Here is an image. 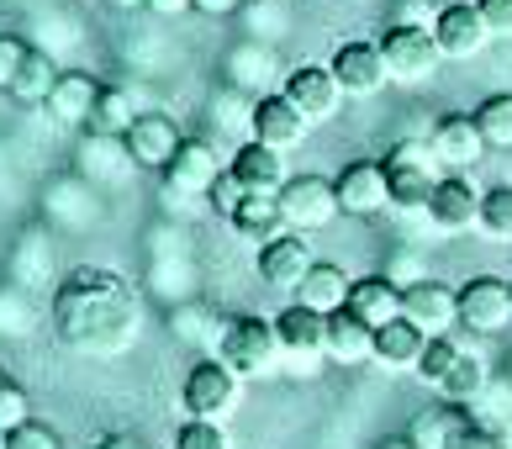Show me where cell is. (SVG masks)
Returning a JSON list of instances; mask_svg holds the SVG:
<instances>
[{"instance_id":"obj_1","label":"cell","mask_w":512,"mask_h":449,"mask_svg":"<svg viewBox=\"0 0 512 449\" xmlns=\"http://www.w3.org/2000/svg\"><path fill=\"white\" fill-rule=\"evenodd\" d=\"M143 302L117 270H74L53 291V333L74 354H122L138 339Z\"/></svg>"},{"instance_id":"obj_2","label":"cell","mask_w":512,"mask_h":449,"mask_svg":"<svg viewBox=\"0 0 512 449\" xmlns=\"http://www.w3.org/2000/svg\"><path fill=\"white\" fill-rule=\"evenodd\" d=\"M381 175H386V207L407 212V217H428V201H433V185H439L444 164L428 138H402L381 154Z\"/></svg>"},{"instance_id":"obj_3","label":"cell","mask_w":512,"mask_h":449,"mask_svg":"<svg viewBox=\"0 0 512 449\" xmlns=\"http://www.w3.org/2000/svg\"><path fill=\"white\" fill-rule=\"evenodd\" d=\"M217 360L227 370H238L243 381H264L275 376L286 349H280V333H275V317H227L222 339H217Z\"/></svg>"},{"instance_id":"obj_4","label":"cell","mask_w":512,"mask_h":449,"mask_svg":"<svg viewBox=\"0 0 512 449\" xmlns=\"http://www.w3.org/2000/svg\"><path fill=\"white\" fill-rule=\"evenodd\" d=\"M381 59H386V69H391V80L423 85V80H433V69L444 64V53H439V37H433V27L391 22V27L381 32Z\"/></svg>"},{"instance_id":"obj_5","label":"cell","mask_w":512,"mask_h":449,"mask_svg":"<svg viewBox=\"0 0 512 449\" xmlns=\"http://www.w3.org/2000/svg\"><path fill=\"white\" fill-rule=\"evenodd\" d=\"M238 391H243V376H238V370H227L217 354H206V360L191 365V376H185L180 402H185V413H191V418L222 423V418L238 407Z\"/></svg>"},{"instance_id":"obj_6","label":"cell","mask_w":512,"mask_h":449,"mask_svg":"<svg viewBox=\"0 0 512 449\" xmlns=\"http://www.w3.org/2000/svg\"><path fill=\"white\" fill-rule=\"evenodd\" d=\"M275 333H280V349H286V365L291 376L301 370V376H312V370L328 360L322 354V333H328V312H317L307 302H291L286 312H275Z\"/></svg>"},{"instance_id":"obj_7","label":"cell","mask_w":512,"mask_h":449,"mask_svg":"<svg viewBox=\"0 0 512 449\" xmlns=\"http://www.w3.org/2000/svg\"><path fill=\"white\" fill-rule=\"evenodd\" d=\"M280 217L291 233H322L338 217V191L322 175H291L280 191Z\"/></svg>"},{"instance_id":"obj_8","label":"cell","mask_w":512,"mask_h":449,"mask_svg":"<svg viewBox=\"0 0 512 449\" xmlns=\"http://www.w3.org/2000/svg\"><path fill=\"white\" fill-rule=\"evenodd\" d=\"M460 323L465 333H507L512 328V280H497V275H476L460 286Z\"/></svg>"},{"instance_id":"obj_9","label":"cell","mask_w":512,"mask_h":449,"mask_svg":"<svg viewBox=\"0 0 512 449\" xmlns=\"http://www.w3.org/2000/svg\"><path fill=\"white\" fill-rule=\"evenodd\" d=\"M280 96H286L307 122H328L338 106H344V85L328 64H296L286 80H280Z\"/></svg>"},{"instance_id":"obj_10","label":"cell","mask_w":512,"mask_h":449,"mask_svg":"<svg viewBox=\"0 0 512 449\" xmlns=\"http://www.w3.org/2000/svg\"><path fill=\"white\" fill-rule=\"evenodd\" d=\"M402 317L412 328H423L428 339H439V333H449L460 323V291L423 275V280H412V286H402Z\"/></svg>"},{"instance_id":"obj_11","label":"cell","mask_w":512,"mask_h":449,"mask_svg":"<svg viewBox=\"0 0 512 449\" xmlns=\"http://www.w3.org/2000/svg\"><path fill=\"white\" fill-rule=\"evenodd\" d=\"M338 85H344V96H381L391 85V69L381 59V43H365V37H349V43L333 48V64Z\"/></svg>"},{"instance_id":"obj_12","label":"cell","mask_w":512,"mask_h":449,"mask_svg":"<svg viewBox=\"0 0 512 449\" xmlns=\"http://www.w3.org/2000/svg\"><path fill=\"white\" fill-rule=\"evenodd\" d=\"M481 196L476 191V180L470 175H439V185H433V201H428V222L439 233H470L481 222Z\"/></svg>"},{"instance_id":"obj_13","label":"cell","mask_w":512,"mask_h":449,"mask_svg":"<svg viewBox=\"0 0 512 449\" xmlns=\"http://www.w3.org/2000/svg\"><path fill=\"white\" fill-rule=\"evenodd\" d=\"M433 37H439L444 59H476L491 43V27L481 22L476 0H449V6H439V16H433Z\"/></svg>"},{"instance_id":"obj_14","label":"cell","mask_w":512,"mask_h":449,"mask_svg":"<svg viewBox=\"0 0 512 449\" xmlns=\"http://www.w3.org/2000/svg\"><path fill=\"white\" fill-rule=\"evenodd\" d=\"M428 143H433V154H439L444 175H449V170H454V175H470V170L481 164V154H486L481 127H476V117H465V111H454V117H439V122H433Z\"/></svg>"},{"instance_id":"obj_15","label":"cell","mask_w":512,"mask_h":449,"mask_svg":"<svg viewBox=\"0 0 512 449\" xmlns=\"http://www.w3.org/2000/svg\"><path fill=\"white\" fill-rule=\"evenodd\" d=\"M317 265L312 249H307V233H275L270 243H259V280L275 291H296L301 280H307V270Z\"/></svg>"},{"instance_id":"obj_16","label":"cell","mask_w":512,"mask_h":449,"mask_svg":"<svg viewBox=\"0 0 512 449\" xmlns=\"http://www.w3.org/2000/svg\"><path fill=\"white\" fill-rule=\"evenodd\" d=\"M122 143H127V154L138 170H164L180 148V127H175V117H164V111H143V117L127 127Z\"/></svg>"},{"instance_id":"obj_17","label":"cell","mask_w":512,"mask_h":449,"mask_svg":"<svg viewBox=\"0 0 512 449\" xmlns=\"http://www.w3.org/2000/svg\"><path fill=\"white\" fill-rule=\"evenodd\" d=\"M333 191H338V212H349V217L381 212V207H386L381 159H354V164H344V170H338V180H333Z\"/></svg>"},{"instance_id":"obj_18","label":"cell","mask_w":512,"mask_h":449,"mask_svg":"<svg viewBox=\"0 0 512 449\" xmlns=\"http://www.w3.org/2000/svg\"><path fill=\"white\" fill-rule=\"evenodd\" d=\"M222 170H227V164L217 159V143H206V138H180L175 159L164 164V180L180 185V191H191V196H206Z\"/></svg>"},{"instance_id":"obj_19","label":"cell","mask_w":512,"mask_h":449,"mask_svg":"<svg viewBox=\"0 0 512 449\" xmlns=\"http://www.w3.org/2000/svg\"><path fill=\"white\" fill-rule=\"evenodd\" d=\"M227 85L243 90V96H270V85H280V64L270 43H259V37H249V43H238L233 53H227Z\"/></svg>"},{"instance_id":"obj_20","label":"cell","mask_w":512,"mask_h":449,"mask_svg":"<svg viewBox=\"0 0 512 449\" xmlns=\"http://www.w3.org/2000/svg\"><path fill=\"white\" fill-rule=\"evenodd\" d=\"M301 138H307V117H301L280 90L254 101V143H270L286 154V148H301Z\"/></svg>"},{"instance_id":"obj_21","label":"cell","mask_w":512,"mask_h":449,"mask_svg":"<svg viewBox=\"0 0 512 449\" xmlns=\"http://www.w3.org/2000/svg\"><path fill=\"white\" fill-rule=\"evenodd\" d=\"M238 180H243V191H270V196H280L286 191V180H291V170H286V154L280 148H270V143H238V154H233V164H227Z\"/></svg>"},{"instance_id":"obj_22","label":"cell","mask_w":512,"mask_h":449,"mask_svg":"<svg viewBox=\"0 0 512 449\" xmlns=\"http://www.w3.org/2000/svg\"><path fill=\"white\" fill-rule=\"evenodd\" d=\"M322 354H328L333 365H370V360H375V328L359 323L349 307H338V312H328Z\"/></svg>"},{"instance_id":"obj_23","label":"cell","mask_w":512,"mask_h":449,"mask_svg":"<svg viewBox=\"0 0 512 449\" xmlns=\"http://www.w3.org/2000/svg\"><path fill=\"white\" fill-rule=\"evenodd\" d=\"M96 96H101V80H90L85 69H69V74H59V85H53V96L43 101V111L59 127H90Z\"/></svg>"},{"instance_id":"obj_24","label":"cell","mask_w":512,"mask_h":449,"mask_svg":"<svg viewBox=\"0 0 512 449\" xmlns=\"http://www.w3.org/2000/svg\"><path fill=\"white\" fill-rule=\"evenodd\" d=\"M74 164H80V180H90V185H122L132 170H138L132 154H127V143L122 138H101V133H90L80 143Z\"/></svg>"},{"instance_id":"obj_25","label":"cell","mask_w":512,"mask_h":449,"mask_svg":"<svg viewBox=\"0 0 512 449\" xmlns=\"http://www.w3.org/2000/svg\"><path fill=\"white\" fill-rule=\"evenodd\" d=\"M359 323L370 328H386L391 317H402V286H396L391 275H359L349 286V302H344Z\"/></svg>"},{"instance_id":"obj_26","label":"cell","mask_w":512,"mask_h":449,"mask_svg":"<svg viewBox=\"0 0 512 449\" xmlns=\"http://www.w3.org/2000/svg\"><path fill=\"white\" fill-rule=\"evenodd\" d=\"M470 423L476 418L465 413V402H439V407H423V413L407 423V439H412V449H449Z\"/></svg>"},{"instance_id":"obj_27","label":"cell","mask_w":512,"mask_h":449,"mask_svg":"<svg viewBox=\"0 0 512 449\" xmlns=\"http://www.w3.org/2000/svg\"><path fill=\"white\" fill-rule=\"evenodd\" d=\"M227 222H233V233H238V238H249V243H270L275 233H286V217H280V196H270V191H249Z\"/></svg>"},{"instance_id":"obj_28","label":"cell","mask_w":512,"mask_h":449,"mask_svg":"<svg viewBox=\"0 0 512 449\" xmlns=\"http://www.w3.org/2000/svg\"><path fill=\"white\" fill-rule=\"evenodd\" d=\"M423 344H428V333L412 328L407 317H391L386 328H375V360L391 365V370H417V360H423Z\"/></svg>"},{"instance_id":"obj_29","label":"cell","mask_w":512,"mask_h":449,"mask_svg":"<svg viewBox=\"0 0 512 449\" xmlns=\"http://www.w3.org/2000/svg\"><path fill=\"white\" fill-rule=\"evenodd\" d=\"M53 85H59V64L48 59V48H27V59L16 69V80L6 85V96L22 106H43L53 96Z\"/></svg>"},{"instance_id":"obj_30","label":"cell","mask_w":512,"mask_h":449,"mask_svg":"<svg viewBox=\"0 0 512 449\" xmlns=\"http://www.w3.org/2000/svg\"><path fill=\"white\" fill-rule=\"evenodd\" d=\"M169 328H175V339L180 344H196V349H212L222 339V328H227V317L212 312V302H196V296H185V302L169 312Z\"/></svg>"},{"instance_id":"obj_31","label":"cell","mask_w":512,"mask_h":449,"mask_svg":"<svg viewBox=\"0 0 512 449\" xmlns=\"http://www.w3.org/2000/svg\"><path fill=\"white\" fill-rule=\"evenodd\" d=\"M206 117H212V127L222 138H238V143L254 138V96H243V90H233V85L217 90L212 106H206Z\"/></svg>"},{"instance_id":"obj_32","label":"cell","mask_w":512,"mask_h":449,"mask_svg":"<svg viewBox=\"0 0 512 449\" xmlns=\"http://www.w3.org/2000/svg\"><path fill=\"white\" fill-rule=\"evenodd\" d=\"M48 217L64 222V228H85V222H96V191H90V180H59L48 191Z\"/></svg>"},{"instance_id":"obj_33","label":"cell","mask_w":512,"mask_h":449,"mask_svg":"<svg viewBox=\"0 0 512 449\" xmlns=\"http://www.w3.org/2000/svg\"><path fill=\"white\" fill-rule=\"evenodd\" d=\"M138 117H143V111H138V101H132L122 85H101L96 111H90V133H101V138H127V127L138 122Z\"/></svg>"},{"instance_id":"obj_34","label":"cell","mask_w":512,"mask_h":449,"mask_svg":"<svg viewBox=\"0 0 512 449\" xmlns=\"http://www.w3.org/2000/svg\"><path fill=\"white\" fill-rule=\"evenodd\" d=\"M349 286H354V280L338 270V265H312L307 280L296 286V302H307L317 312H338V307L349 302Z\"/></svg>"},{"instance_id":"obj_35","label":"cell","mask_w":512,"mask_h":449,"mask_svg":"<svg viewBox=\"0 0 512 449\" xmlns=\"http://www.w3.org/2000/svg\"><path fill=\"white\" fill-rule=\"evenodd\" d=\"M486 386H491V376H486V360L476 349H460V360H454V370L439 381V397L444 402H481L486 397Z\"/></svg>"},{"instance_id":"obj_36","label":"cell","mask_w":512,"mask_h":449,"mask_svg":"<svg viewBox=\"0 0 512 449\" xmlns=\"http://www.w3.org/2000/svg\"><path fill=\"white\" fill-rule=\"evenodd\" d=\"M470 117H476L486 148H512V90H502V96H486L476 111H470Z\"/></svg>"},{"instance_id":"obj_37","label":"cell","mask_w":512,"mask_h":449,"mask_svg":"<svg viewBox=\"0 0 512 449\" xmlns=\"http://www.w3.org/2000/svg\"><path fill=\"white\" fill-rule=\"evenodd\" d=\"M476 228L486 238H497V243L512 238V185H491V191L481 196V222Z\"/></svg>"},{"instance_id":"obj_38","label":"cell","mask_w":512,"mask_h":449,"mask_svg":"<svg viewBox=\"0 0 512 449\" xmlns=\"http://www.w3.org/2000/svg\"><path fill=\"white\" fill-rule=\"evenodd\" d=\"M460 339H449V333H439V339H428L423 344V360H417V376H423L433 391H439V381L449 376V370H454V360H460Z\"/></svg>"},{"instance_id":"obj_39","label":"cell","mask_w":512,"mask_h":449,"mask_svg":"<svg viewBox=\"0 0 512 449\" xmlns=\"http://www.w3.org/2000/svg\"><path fill=\"white\" fill-rule=\"evenodd\" d=\"M175 449H233V439H227V428H222V423H212V418H191V423H180Z\"/></svg>"},{"instance_id":"obj_40","label":"cell","mask_w":512,"mask_h":449,"mask_svg":"<svg viewBox=\"0 0 512 449\" xmlns=\"http://www.w3.org/2000/svg\"><path fill=\"white\" fill-rule=\"evenodd\" d=\"M32 302L27 291H0V333H11V339H22V333H32Z\"/></svg>"},{"instance_id":"obj_41","label":"cell","mask_w":512,"mask_h":449,"mask_svg":"<svg viewBox=\"0 0 512 449\" xmlns=\"http://www.w3.org/2000/svg\"><path fill=\"white\" fill-rule=\"evenodd\" d=\"M0 444H6V449H64V439L53 434L48 423H37V418H27V423H16L11 434H0Z\"/></svg>"},{"instance_id":"obj_42","label":"cell","mask_w":512,"mask_h":449,"mask_svg":"<svg viewBox=\"0 0 512 449\" xmlns=\"http://www.w3.org/2000/svg\"><path fill=\"white\" fill-rule=\"evenodd\" d=\"M27 418H32V397L16 381H6L0 386V434H11V428L27 423Z\"/></svg>"},{"instance_id":"obj_43","label":"cell","mask_w":512,"mask_h":449,"mask_svg":"<svg viewBox=\"0 0 512 449\" xmlns=\"http://www.w3.org/2000/svg\"><path fill=\"white\" fill-rule=\"evenodd\" d=\"M243 196H249V191H243V180H238L233 170H222V175L212 180V191H206V201H212V212H217V217H233Z\"/></svg>"},{"instance_id":"obj_44","label":"cell","mask_w":512,"mask_h":449,"mask_svg":"<svg viewBox=\"0 0 512 449\" xmlns=\"http://www.w3.org/2000/svg\"><path fill=\"white\" fill-rule=\"evenodd\" d=\"M159 207H164L169 217H201V212H212V201H206V196H191V191H180V185H169V180H164Z\"/></svg>"},{"instance_id":"obj_45","label":"cell","mask_w":512,"mask_h":449,"mask_svg":"<svg viewBox=\"0 0 512 449\" xmlns=\"http://www.w3.org/2000/svg\"><path fill=\"white\" fill-rule=\"evenodd\" d=\"M27 37H16V32H0V90H6L11 80H16V69H22V59H27Z\"/></svg>"},{"instance_id":"obj_46","label":"cell","mask_w":512,"mask_h":449,"mask_svg":"<svg viewBox=\"0 0 512 449\" xmlns=\"http://www.w3.org/2000/svg\"><path fill=\"white\" fill-rule=\"evenodd\" d=\"M449 449H512V444H507L502 428H491V423H481V418H476V423H470V428H465V434L454 439Z\"/></svg>"},{"instance_id":"obj_47","label":"cell","mask_w":512,"mask_h":449,"mask_svg":"<svg viewBox=\"0 0 512 449\" xmlns=\"http://www.w3.org/2000/svg\"><path fill=\"white\" fill-rule=\"evenodd\" d=\"M476 11L491 27V37H512V0H476Z\"/></svg>"},{"instance_id":"obj_48","label":"cell","mask_w":512,"mask_h":449,"mask_svg":"<svg viewBox=\"0 0 512 449\" xmlns=\"http://www.w3.org/2000/svg\"><path fill=\"white\" fill-rule=\"evenodd\" d=\"M249 0H196V11L201 16H233V11H243Z\"/></svg>"},{"instance_id":"obj_49","label":"cell","mask_w":512,"mask_h":449,"mask_svg":"<svg viewBox=\"0 0 512 449\" xmlns=\"http://www.w3.org/2000/svg\"><path fill=\"white\" fill-rule=\"evenodd\" d=\"M148 11L154 16H185V11H196V0H148Z\"/></svg>"},{"instance_id":"obj_50","label":"cell","mask_w":512,"mask_h":449,"mask_svg":"<svg viewBox=\"0 0 512 449\" xmlns=\"http://www.w3.org/2000/svg\"><path fill=\"white\" fill-rule=\"evenodd\" d=\"M96 449H148V444H138L132 434H106V439H96Z\"/></svg>"},{"instance_id":"obj_51","label":"cell","mask_w":512,"mask_h":449,"mask_svg":"<svg viewBox=\"0 0 512 449\" xmlns=\"http://www.w3.org/2000/svg\"><path fill=\"white\" fill-rule=\"evenodd\" d=\"M111 11H148V0H106Z\"/></svg>"},{"instance_id":"obj_52","label":"cell","mask_w":512,"mask_h":449,"mask_svg":"<svg viewBox=\"0 0 512 449\" xmlns=\"http://www.w3.org/2000/svg\"><path fill=\"white\" fill-rule=\"evenodd\" d=\"M381 449H412V439H386Z\"/></svg>"},{"instance_id":"obj_53","label":"cell","mask_w":512,"mask_h":449,"mask_svg":"<svg viewBox=\"0 0 512 449\" xmlns=\"http://www.w3.org/2000/svg\"><path fill=\"white\" fill-rule=\"evenodd\" d=\"M6 381H11V376H6V370H0V386H6Z\"/></svg>"},{"instance_id":"obj_54","label":"cell","mask_w":512,"mask_h":449,"mask_svg":"<svg viewBox=\"0 0 512 449\" xmlns=\"http://www.w3.org/2000/svg\"><path fill=\"white\" fill-rule=\"evenodd\" d=\"M270 6H280V0H270Z\"/></svg>"},{"instance_id":"obj_55","label":"cell","mask_w":512,"mask_h":449,"mask_svg":"<svg viewBox=\"0 0 512 449\" xmlns=\"http://www.w3.org/2000/svg\"><path fill=\"white\" fill-rule=\"evenodd\" d=\"M0 449H6V444H0Z\"/></svg>"}]
</instances>
